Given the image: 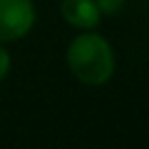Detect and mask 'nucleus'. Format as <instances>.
<instances>
[{
    "label": "nucleus",
    "mask_w": 149,
    "mask_h": 149,
    "mask_svg": "<svg viewBox=\"0 0 149 149\" xmlns=\"http://www.w3.org/2000/svg\"><path fill=\"white\" fill-rule=\"evenodd\" d=\"M67 65L80 82L104 84L115 71V56L108 41L95 33L78 35L67 48Z\"/></svg>",
    "instance_id": "obj_1"
},
{
    "label": "nucleus",
    "mask_w": 149,
    "mask_h": 149,
    "mask_svg": "<svg viewBox=\"0 0 149 149\" xmlns=\"http://www.w3.org/2000/svg\"><path fill=\"white\" fill-rule=\"evenodd\" d=\"M35 7L30 0H0V41H15L30 33Z\"/></svg>",
    "instance_id": "obj_2"
},
{
    "label": "nucleus",
    "mask_w": 149,
    "mask_h": 149,
    "mask_svg": "<svg viewBox=\"0 0 149 149\" xmlns=\"http://www.w3.org/2000/svg\"><path fill=\"white\" fill-rule=\"evenodd\" d=\"M61 13L65 22L76 28H95L100 24V9L95 0H63L61 2Z\"/></svg>",
    "instance_id": "obj_3"
},
{
    "label": "nucleus",
    "mask_w": 149,
    "mask_h": 149,
    "mask_svg": "<svg viewBox=\"0 0 149 149\" xmlns=\"http://www.w3.org/2000/svg\"><path fill=\"white\" fill-rule=\"evenodd\" d=\"M123 2H125V0H95L100 13H106V15L119 13L121 9H123Z\"/></svg>",
    "instance_id": "obj_4"
},
{
    "label": "nucleus",
    "mask_w": 149,
    "mask_h": 149,
    "mask_svg": "<svg viewBox=\"0 0 149 149\" xmlns=\"http://www.w3.org/2000/svg\"><path fill=\"white\" fill-rule=\"evenodd\" d=\"M9 67H11V58H9V52L0 45V80L9 74Z\"/></svg>",
    "instance_id": "obj_5"
}]
</instances>
